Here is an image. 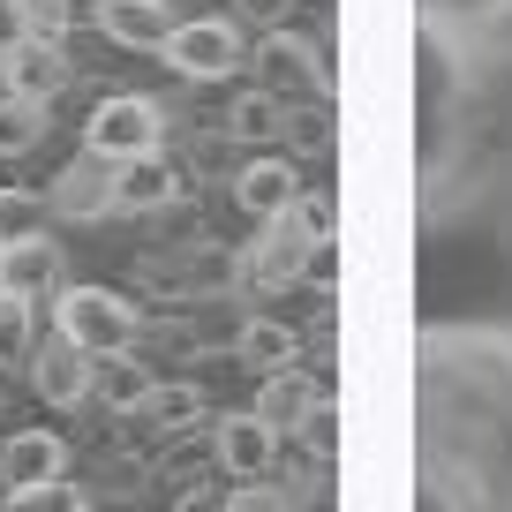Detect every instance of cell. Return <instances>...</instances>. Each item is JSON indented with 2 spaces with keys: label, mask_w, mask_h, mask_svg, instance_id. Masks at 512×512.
<instances>
[{
  "label": "cell",
  "mask_w": 512,
  "mask_h": 512,
  "mask_svg": "<svg viewBox=\"0 0 512 512\" xmlns=\"http://www.w3.org/2000/svg\"><path fill=\"white\" fill-rule=\"evenodd\" d=\"M512 490V317L415 339V512H497Z\"/></svg>",
  "instance_id": "obj_1"
},
{
  "label": "cell",
  "mask_w": 512,
  "mask_h": 512,
  "mask_svg": "<svg viewBox=\"0 0 512 512\" xmlns=\"http://www.w3.org/2000/svg\"><path fill=\"white\" fill-rule=\"evenodd\" d=\"M505 76V61H482V53L422 31V226H467L497 196V166H505L512 136Z\"/></svg>",
  "instance_id": "obj_2"
},
{
  "label": "cell",
  "mask_w": 512,
  "mask_h": 512,
  "mask_svg": "<svg viewBox=\"0 0 512 512\" xmlns=\"http://www.w3.org/2000/svg\"><path fill=\"white\" fill-rule=\"evenodd\" d=\"M332 241V204L324 196H294L287 219L256 226V241L234 256V294H287L317 272V249Z\"/></svg>",
  "instance_id": "obj_3"
},
{
  "label": "cell",
  "mask_w": 512,
  "mask_h": 512,
  "mask_svg": "<svg viewBox=\"0 0 512 512\" xmlns=\"http://www.w3.org/2000/svg\"><path fill=\"white\" fill-rule=\"evenodd\" d=\"M136 332H144V309L113 287H61V302H53V339H68L91 362L136 354Z\"/></svg>",
  "instance_id": "obj_4"
},
{
  "label": "cell",
  "mask_w": 512,
  "mask_h": 512,
  "mask_svg": "<svg viewBox=\"0 0 512 512\" xmlns=\"http://www.w3.org/2000/svg\"><path fill=\"white\" fill-rule=\"evenodd\" d=\"M83 151L106 166H136V159H159L166 151V106L144 91H121V98H98L91 121H83Z\"/></svg>",
  "instance_id": "obj_5"
},
{
  "label": "cell",
  "mask_w": 512,
  "mask_h": 512,
  "mask_svg": "<svg viewBox=\"0 0 512 512\" xmlns=\"http://www.w3.org/2000/svg\"><path fill=\"white\" fill-rule=\"evenodd\" d=\"M241 53H249V38H241L234 16H181L174 38L159 46V61L174 68L181 83H226L241 68Z\"/></svg>",
  "instance_id": "obj_6"
},
{
  "label": "cell",
  "mask_w": 512,
  "mask_h": 512,
  "mask_svg": "<svg viewBox=\"0 0 512 512\" xmlns=\"http://www.w3.org/2000/svg\"><path fill=\"white\" fill-rule=\"evenodd\" d=\"M415 16H422V31L512 68V0H415Z\"/></svg>",
  "instance_id": "obj_7"
},
{
  "label": "cell",
  "mask_w": 512,
  "mask_h": 512,
  "mask_svg": "<svg viewBox=\"0 0 512 512\" xmlns=\"http://www.w3.org/2000/svg\"><path fill=\"white\" fill-rule=\"evenodd\" d=\"M256 91L264 98H324L332 91V76H324V53H317V38H302V31H272V38H256Z\"/></svg>",
  "instance_id": "obj_8"
},
{
  "label": "cell",
  "mask_w": 512,
  "mask_h": 512,
  "mask_svg": "<svg viewBox=\"0 0 512 512\" xmlns=\"http://www.w3.org/2000/svg\"><path fill=\"white\" fill-rule=\"evenodd\" d=\"M53 219H76V226H91V219H113L121 211V166H106V159H68L61 174H53Z\"/></svg>",
  "instance_id": "obj_9"
},
{
  "label": "cell",
  "mask_w": 512,
  "mask_h": 512,
  "mask_svg": "<svg viewBox=\"0 0 512 512\" xmlns=\"http://www.w3.org/2000/svg\"><path fill=\"white\" fill-rule=\"evenodd\" d=\"M83 16H91L98 38H113V46H136V53H159L166 38H174V0H83Z\"/></svg>",
  "instance_id": "obj_10"
},
{
  "label": "cell",
  "mask_w": 512,
  "mask_h": 512,
  "mask_svg": "<svg viewBox=\"0 0 512 512\" xmlns=\"http://www.w3.org/2000/svg\"><path fill=\"white\" fill-rule=\"evenodd\" d=\"M211 452H219V467H226V482H272L279 475V437L264 430V422L241 407V415H219V430H211Z\"/></svg>",
  "instance_id": "obj_11"
},
{
  "label": "cell",
  "mask_w": 512,
  "mask_h": 512,
  "mask_svg": "<svg viewBox=\"0 0 512 512\" xmlns=\"http://www.w3.org/2000/svg\"><path fill=\"white\" fill-rule=\"evenodd\" d=\"M324 407H332V400H324V384L309 377V369H287V377L256 384V407H249V415L264 422L272 437H309Z\"/></svg>",
  "instance_id": "obj_12"
},
{
  "label": "cell",
  "mask_w": 512,
  "mask_h": 512,
  "mask_svg": "<svg viewBox=\"0 0 512 512\" xmlns=\"http://www.w3.org/2000/svg\"><path fill=\"white\" fill-rule=\"evenodd\" d=\"M61 83H76L68 46H46V38H16V46H0V91H8V98H38V106H46Z\"/></svg>",
  "instance_id": "obj_13"
},
{
  "label": "cell",
  "mask_w": 512,
  "mask_h": 512,
  "mask_svg": "<svg viewBox=\"0 0 512 512\" xmlns=\"http://www.w3.org/2000/svg\"><path fill=\"white\" fill-rule=\"evenodd\" d=\"M61 287H68V256H61V241L53 234H38V241H23V249H0V294H16V302H61Z\"/></svg>",
  "instance_id": "obj_14"
},
{
  "label": "cell",
  "mask_w": 512,
  "mask_h": 512,
  "mask_svg": "<svg viewBox=\"0 0 512 512\" xmlns=\"http://www.w3.org/2000/svg\"><path fill=\"white\" fill-rule=\"evenodd\" d=\"M0 482H8V490L68 482V437L61 430H8L0 437Z\"/></svg>",
  "instance_id": "obj_15"
},
{
  "label": "cell",
  "mask_w": 512,
  "mask_h": 512,
  "mask_svg": "<svg viewBox=\"0 0 512 512\" xmlns=\"http://www.w3.org/2000/svg\"><path fill=\"white\" fill-rule=\"evenodd\" d=\"M91 384H98V362L91 354H76L68 339H38V354H31V392L46 407H83L91 400Z\"/></svg>",
  "instance_id": "obj_16"
},
{
  "label": "cell",
  "mask_w": 512,
  "mask_h": 512,
  "mask_svg": "<svg viewBox=\"0 0 512 512\" xmlns=\"http://www.w3.org/2000/svg\"><path fill=\"white\" fill-rule=\"evenodd\" d=\"M294 196H302V174H294L287 159H249V166L234 174V204L249 211L256 226L287 219V211H294Z\"/></svg>",
  "instance_id": "obj_17"
},
{
  "label": "cell",
  "mask_w": 512,
  "mask_h": 512,
  "mask_svg": "<svg viewBox=\"0 0 512 512\" xmlns=\"http://www.w3.org/2000/svg\"><path fill=\"white\" fill-rule=\"evenodd\" d=\"M234 362L249 369V377L272 384V377H287V369L302 362V339H294L287 324H272V317H249V324L234 332Z\"/></svg>",
  "instance_id": "obj_18"
},
{
  "label": "cell",
  "mask_w": 512,
  "mask_h": 512,
  "mask_svg": "<svg viewBox=\"0 0 512 512\" xmlns=\"http://www.w3.org/2000/svg\"><path fill=\"white\" fill-rule=\"evenodd\" d=\"M166 204H181V166L166 151L121 166V211H166Z\"/></svg>",
  "instance_id": "obj_19"
},
{
  "label": "cell",
  "mask_w": 512,
  "mask_h": 512,
  "mask_svg": "<svg viewBox=\"0 0 512 512\" xmlns=\"http://www.w3.org/2000/svg\"><path fill=\"white\" fill-rule=\"evenodd\" d=\"M53 113L38 106V98H8L0 91V159H31L38 144H46Z\"/></svg>",
  "instance_id": "obj_20"
},
{
  "label": "cell",
  "mask_w": 512,
  "mask_h": 512,
  "mask_svg": "<svg viewBox=\"0 0 512 512\" xmlns=\"http://www.w3.org/2000/svg\"><path fill=\"white\" fill-rule=\"evenodd\" d=\"M287 121L294 113L279 106V98H264V91H241L234 106H226V136H241V144H272V136H287Z\"/></svg>",
  "instance_id": "obj_21"
},
{
  "label": "cell",
  "mask_w": 512,
  "mask_h": 512,
  "mask_svg": "<svg viewBox=\"0 0 512 512\" xmlns=\"http://www.w3.org/2000/svg\"><path fill=\"white\" fill-rule=\"evenodd\" d=\"M196 415H204V384H151V400L136 407L144 430H189Z\"/></svg>",
  "instance_id": "obj_22"
},
{
  "label": "cell",
  "mask_w": 512,
  "mask_h": 512,
  "mask_svg": "<svg viewBox=\"0 0 512 512\" xmlns=\"http://www.w3.org/2000/svg\"><path fill=\"white\" fill-rule=\"evenodd\" d=\"M91 400H98V407H113V415H136V407L151 400V377L136 369V354H121V362H98Z\"/></svg>",
  "instance_id": "obj_23"
},
{
  "label": "cell",
  "mask_w": 512,
  "mask_h": 512,
  "mask_svg": "<svg viewBox=\"0 0 512 512\" xmlns=\"http://www.w3.org/2000/svg\"><path fill=\"white\" fill-rule=\"evenodd\" d=\"M53 219V204L38 189H0V249H23V241H38Z\"/></svg>",
  "instance_id": "obj_24"
},
{
  "label": "cell",
  "mask_w": 512,
  "mask_h": 512,
  "mask_svg": "<svg viewBox=\"0 0 512 512\" xmlns=\"http://www.w3.org/2000/svg\"><path fill=\"white\" fill-rule=\"evenodd\" d=\"M31 354H38V309L0 294V369H31Z\"/></svg>",
  "instance_id": "obj_25"
},
{
  "label": "cell",
  "mask_w": 512,
  "mask_h": 512,
  "mask_svg": "<svg viewBox=\"0 0 512 512\" xmlns=\"http://www.w3.org/2000/svg\"><path fill=\"white\" fill-rule=\"evenodd\" d=\"M76 16H83V0H23V38H46V46H61Z\"/></svg>",
  "instance_id": "obj_26"
},
{
  "label": "cell",
  "mask_w": 512,
  "mask_h": 512,
  "mask_svg": "<svg viewBox=\"0 0 512 512\" xmlns=\"http://www.w3.org/2000/svg\"><path fill=\"white\" fill-rule=\"evenodd\" d=\"M0 512H91V497L76 482H46V490H8Z\"/></svg>",
  "instance_id": "obj_27"
},
{
  "label": "cell",
  "mask_w": 512,
  "mask_h": 512,
  "mask_svg": "<svg viewBox=\"0 0 512 512\" xmlns=\"http://www.w3.org/2000/svg\"><path fill=\"white\" fill-rule=\"evenodd\" d=\"M287 16H294V0H234V23H241V38H272V31H287Z\"/></svg>",
  "instance_id": "obj_28"
},
{
  "label": "cell",
  "mask_w": 512,
  "mask_h": 512,
  "mask_svg": "<svg viewBox=\"0 0 512 512\" xmlns=\"http://www.w3.org/2000/svg\"><path fill=\"white\" fill-rule=\"evenodd\" d=\"M490 219H497V249H505V272H512V136H505V166H497V196H490Z\"/></svg>",
  "instance_id": "obj_29"
},
{
  "label": "cell",
  "mask_w": 512,
  "mask_h": 512,
  "mask_svg": "<svg viewBox=\"0 0 512 512\" xmlns=\"http://www.w3.org/2000/svg\"><path fill=\"white\" fill-rule=\"evenodd\" d=\"M226 512H302V505H294V497L279 490V482H241Z\"/></svg>",
  "instance_id": "obj_30"
},
{
  "label": "cell",
  "mask_w": 512,
  "mask_h": 512,
  "mask_svg": "<svg viewBox=\"0 0 512 512\" xmlns=\"http://www.w3.org/2000/svg\"><path fill=\"white\" fill-rule=\"evenodd\" d=\"M226 505H234V490H219V482H189L174 512H226Z\"/></svg>",
  "instance_id": "obj_31"
},
{
  "label": "cell",
  "mask_w": 512,
  "mask_h": 512,
  "mask_svg": "<svg viewBox=\"0 0 512 512\" xmlns=\"http://www.w3.org/2000/svg\"><path fill=\"white\" fill-rule=\"evenodd\" d=\"M23 38V0H0V46H16Z\"/></svg>",
  "instance_id": "obj_32"
},
{
  "label": "cell",
  "mask_w": 512,
  "mask_h": 512,
  "mask_svg": "<svg viewBox=\"0 0 512 512\" xmlns=\"http://www.w3.org/2000/svg\"><path fill=\"white\" fill-rule=\"evenodd\" d=\"M497 512H512V490H505V505H497Z\"/></svg>",
  "instance_id": "obj_33"
}]
</instances>
